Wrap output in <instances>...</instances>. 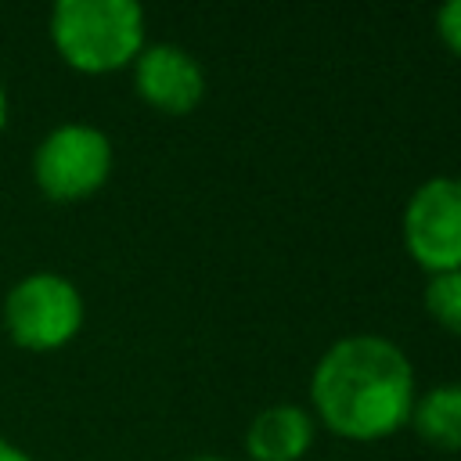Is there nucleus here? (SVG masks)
<instances>
[{"label": "nucleus", "instance_id": "obj_8", "mask_svg": "<svg viewBox=\"0 0 461 461\" xmlns=\"http://www.w3.org/2000/svg\"><path fill=\"white\" fill-rule=\"evenodd\" d=\"M407 421L425 443L439 450H461V382H447L414 396Z\"/></svg>", "mask_w": 461, "mask_h": 461}, {"label": "nucleus", "instance_id": "obj_1", "mask_svg": "<svg viewBox=\"0 0 461 461\" xmlns=\"http://www.w3.org/2000/svg\"><path fill=\"white\" fill-rule=\"evenodd\" d=\"M310 403L321 425L342 439H385L411 418L414 367L385 335L335 339L310 375Z\"/></svg>", "mask_w": 461, "mask_h": 461}, {"label": "nucleus", "instance_id": "obj_9", "mask_svg": "<svg viewBox=\"0 0 461 461\" xmlns=\"http://www.w3.org/2000/svg\"><path fill=\"white\" fill-rule=\"evenodd\" d=\"M421 303H425V313L439 328L461 335V270L429 274V285H425Z\"/></svg>", "mask_w": 461, "mask_h": 461}, {"label": "nucleus", "instance_id": "obj_10", "mask_svg": "<svg viewBox=\"0 0 461 461\" xmlns=\"http://www.w3.org/2000/svg\"><path fill=\"white\" fill-rule=\"evenodd\" d=\"M436 32L447 43V50L461 58V0H450L436 11Z\"/></svg>", "mask_w": 461, "mask_h": 461}, {"label": "nucleus", "instance_id": "obj_7", "mask_svg": "<svg viewBox=\"0 0 461 461\" xmlns=\"http://www.w3.org/2000/svg\"><path fill=\"white\" fill-rule=\"evenodd\" d=\"M310 447L313 418L295 403H270L245 429V454L252 461H299Z\"/></svg>", "mask_w": 461, "mask_h": 461}, {"label": "nucleus", "instance_id": "obj_11", "mask_svg": "<svg viewBox=\"0 0 461 461\" xmlns=\"http://www.w3.org/2000/svg\"><path fill=\"white\" fill-rule=\"evenodd\" d=\"M0 461H32V457H29L22 447H14L11 439H4V436H0Z\"/></svg>", "mask_w": 461, "mask_h": 461}, {"label": "nucleus", "instance_id": "obj_4", "mask_svg": "<svg viewBox=\"0 0 461 461\" xmlns=\"http://www.w3.org/2000/svg\"><path fill=\"white\" fill-rule=\"evenodd\" d=\"M108 173H112V140L104 130L86 122L54 126L32 155L36 187L50 202L90 198L108 180Z\"/></svg>", "mask_w": 461, "mask_h": 461}, {"label": "nucleus", "instance_id": "obj_5", "mask_svg": "<svg viewBox=\"0 0 461 461\" xmlns=\"http://www.w3.org/2000/svg\"><path fill=\"white\" fill-rule=\"evenodd\" d=\"M403 245L425 274L461 270V176H432L403 205Z\"/></svg>", "mask_w": 461, "mask_h": 461}, {"label": "nucleus", "instance_id": "obj_13", "mask_svg": "<svg viewBox=\"0 0 461 461\" xmlns=\"http://www.w3.org/2000/svg\"><path fill=\"white\" fill-rule=\"evenodd\" d=\"M187 461H227V457H220V454H198V457H187Z\"/></svg>", "mask_w": 461, "mask_h": 461}, {"label": "nucleus", "instance_id": "obj_2", "mask_svg": "<svg viewBox=\"0 0 461 461\" xmlns=\"http://www.w3.org/2000/svg\"><path fill=\"white\" fill-rule=\"evenodd\" d=\"M50 40L76 72H115L144 50V11L133 0H58Z\"/></svg>", "mask_w": 461, "mask_h": 461}, {"label": "nucleus", "instance_id": "obj_12", "mask_svg": "<svg viewBox=\"0 0 461 461\" xmlns=\"http://www.w3.org/2000/svg\"><path fill=\"white\" fill-rule=\"evenodd\" d=\"M4 126H7V90L0 83V133H4Z\"/></svg>", "mask_w": 461, "mask_h": 461}, {"label": "nucleus", "instance_id": "obj_3", "mask_svg": "<svg viewBox=\"0 0 461 461\" xmlns=\"http://www.w3.org/2000/svg\"><path fill=\"white\" fill-rule=\"evenodd\" d=\"M4 328L22 349H61L83 328V295L61 274H29L4 299Z\"/></svg>", "mask_w": 461, "mask_h": 461}, {"label": "nucleus", "instance_id": "obj_6", "mask_svg": "<svg viewBox=\"0 0 461 461\" xmlns=\"http://www.w3.org/2000/svg\"><path fill=\"white\" fill-rule=\"evenodd\" d=\"M133 86L155 112L187 115L205 97V72L184 47L151 43L133 58Z\"/></svg>", "mask_w": 461, "mask_h": 461}]
</instances>
